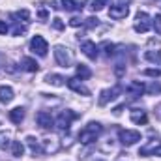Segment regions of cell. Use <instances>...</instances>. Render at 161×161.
Returning a JSON list of instances; mask_svg holds the SVG:
<instances>
[{"label":"cell","mask_w":161,"mask_h":161,"mask_svg":"<svg viewBox=\"0 0 161 161\" xmlns=\"http://www.w3.org/2000/svg\"><path fill=\"white\" fill-rule=\"evenodd\" d=\"M101 131H103V127H101L99 122H90V124H86V125L79 131L80 144H92L94 141H97V137L101 135Z\"/></svg>","instance_id":"6da1fadb"},{"label":"cell","mask_w":161,"mask_h":161,"mask_svg":"<svg viewBox=\"0 0 161 161\" xmlns=\"http://www.w3.org/2000/svg\"><path fill=\"white\" fill-rule=\"evenodd\" d=\"M75 118H79V114L73 113V111H69V109H66V111H62V113L58 114V118L54 120V125H56L60 131H68L69 125H71V122L75 120Z\"/></svg>","instance_id":"7a4b0ae2"},{"label":"cell","mask_w":161,"mask_h":161,"mask_svg":"<svg viewBox=\"0 0 161 161\" xmlns=\"http://www.w3.org/2000/svg\"><path fill=\"white\" fill-rule=\"evenodd\" d=\"M118 137H120V142L124 146H133V144H137L141 141V133L133 131V129H120Z\"/></svg>","instance_id":"3957f363"},{"label":"cell","mask_w":161,"mask_h":161,"mask_svg":"<svg viewBox=\"0 0 161 161\" xmlns=\"http://www.w3.org/2000/svg\"><path fill=\"white\" fill-rule=\"evenodd\" d=\"M30 51H32L34 54H38V56H47L49 45H47L45 38H41V36H34V38L30 40Z\"/></svg>","instance_id":"277c9868"},{"label":"cell","mask_w":161,"mask_h":161,"mask_svg":"<svg viewBox=\"0 0 161 161\" xmlns=\"http://www.w3.org/2000/svg\"><path fill=\"white\" fill-rule=\"evenodd\" d=\"M139 156H161V139H154L139 150Z\"/></svg>","instance_id":"5b68a950"},{"label":"cell","mask_w":161,"mask_h":161,"mask_svg":"<svg viewBox=\"0 0 161 161\" xmlns=\"http://www.w3.org/2000/svg\"><path fill=\"white\" fill-rule=\"evenodd\" d=\"M150 17H148V13L146 11H139V15H137V19H135V25H133V28H135V32H141V34H144V32H148L150 30Z\"/></svg>","instance_id":"8992f818"},{"label":"cell","mask_w":161,"mask_h":161,"mask_svg":"<svg viewBox=\"0 0 161 161\" xmlns=\"http://www.w3.org/2000/svg\"><path fill=\"white\" fill-rule=\"evenodd\" d=\"M54 58H56V62H58L62 68H69V66H71V54H69L68 49L62 47V45H56V47H54Z\"/></svg>","instance_id":"52a82bcc"},{"label":"cell","mask_w":161,"mask_h":161,"mask_svg":"<svg viewBox=\"0 0 161 161\" xmlns=\"http://www.w3.org/2000/svg\"><path fill=\"white\" fill-rule=\"evenodd\" d=\"M120 94V86H113V88H109V90H103L101 94H99V99H97V103L101 105V107H105L109 101H113L116 96Z\"/></svg>","instance_id":"ba28073f"},{"label":"cell","mask_w":161,"mask_h":161,"mask_svg":"<svg viewBox=\"0 0 161 161\" xmlns=\"http://www.w3.org/2000/svg\"><path fill=\"white\" fill-rule=\"evenodd\" d=\"M80 51H82L90 60H96V58H97V54H99V49L96 47V43H94V41H82V43H80Z\"/></svg>","instance_id":"9c48e42d"},{"label":"cell","mask_w":161,"mask_h":161,"mask_svg":"<svg viewBox=\"0 0 161 161\" xmlns=\"http://www.w3.org/2000/svg\"><path fill=\"white\" fill-rule=\"evenodd\" d=\"M66 84L73 90V92H77V94H82V96H90V90L82 84L79 80V77H71V79H68L66 80Z\"/></svg>","instance_id":"30bf717a"},{"label":"cell","mask_w":161,"mask_h":161,"mask_svg":"<svg viewBox=\"0 0 161 161\" xmlns=\"http://www.w3.org/2000/svg\"><path fill=\"white\" fill-rule=\"evenodd\" d=\"M146 92V86L142 84V82H139V80H133L129 86H127V94L133 97V99H137V97H141L142 94Z\"/></svg>","instance_id":"8fae6325"},{"label":"cell","mask_w":161,"mask_h":161,"mask_svg":"<svg viewBox=\"0 0 161 161\" xmlns=\"http://www.w3.org/2000/svg\"><path fill=\"white\" fill-rule=\"evenodd\" d=\"M127 13H129V9H127V6H124V4L111 6V9H109V17H111V19H124Z\"/></svg>","instance_id":"7c38bea8"},{"label":"cell","mask_w":161,"mask_h":161,"mask_svg":"<svg viewBox=\"0 0 161 161\" xmlns=\"http://www.w3.org/2000/svg\"><path fill=\"white\" fill-rule=\"evenodd\" d=\"M36 120H38V124H40V125L43 127V129H51V127L54 125V120H53L51 113H45V111H41V113H38Z\"/></svg>","instance_id":"4fadbf2b"},{"label":"cell","mask_w":161,"mask_h":161,"mask_svg":"<svg viewBox=\"0 0 161 161\" xmlns=\"http://www.w3.org/2000/svg\"><path fill=\"white\" fill-rule=\"evenodd\" d=\"M62 8L66 11H80L84 8V0H62Z\"/></svg>","instance_id":"5bb4252c"},{"label":"cell","mask_w":161,"mask_h":161,"mask_svg":"<svg viewBox=\"0 0 161 161\" xmlns=\"http://www.w3.org/2000/svg\"><path fill=\"white\" fill-rule=\"evenodd\" d=\"M129 118H131L133 124H139V125H144V124L148 122L146 113H144V111H141V109H133V111H131V114H129Z\"/></svg>","instance_id":"9a60e30c"},{"label":"cell","mask_w":161,"mask_h":161,"mask_svg":"<svg viewBox=\"0 0 161 161\" xmlns=\"http://www.w3.org/2000/svg\"><path fill=\"white\" fill-rule=\"evenodd\" d=\"M8 116H9V120L13 122V124H17V125H19L21 122L25 120V109H23V107H15V109H11V111H9V114H8Z\"/></svg>","instance_id":"2e32d148"},{"label":"cell","mask_w":161,"mask_h":161,"mask_svg":"<svg viewBox=\"0 0 161 161\" xmlns=\"http://www.w3.org/2000/svg\"><path fill=\"white\" fill-rule=\"evenodd\" d=\"M15 97L11 86H0V103H9Z\"/></svg>","instance_id":"e0dca14e"},{"label":"cell","mask_w":161,"mask_h":161,"mask_svg":"<svg viewBox=\"0 0 161 161\" xmlns=\"http://www.w3.org/2000/svg\"><path fill=\"white\" fill-rule=\"evenodd\" d=\"M9 19H13V23H21V19H23V23H26V21L30 19V11H28V9H19V11L11 13Z\"/></svg>","instance_id":"ac0fdd59"},{"label":"cell","mask_w":161,"mask_h":161,"mask_svg":"<svg viewBox=\"0 0 161 161\" xmlns=\"http://www.w3.org/2000/svg\"><path fill=\"white\" fill-rule=\"evenodd\" d=\"M21 64H23V69H26V71H30V73H34V71L40 69V64H38L34 58H23Z\"/></svg>","instance_id":"d6986e66"},{"label":"cell","mask_w":161,"mask_h":161,"mask_svg":"<svg viewBox=\"0 0 161 161\" xmlns=\"http://www.w3.org/2000/svg\"><path fill=\"white\" fill-rule=\"evenodd\" d=\"M45 82H49V84H53V86H64L66 79H64L62 75H56V73H49V75H45Z\"/></svg>","instance_id":"ffe728a7"},{"label":"cell","mask_w":161,"mask_h":161,"mask_svg":"<svg viewBox=\"0 0 161 161\" xmlns=\"http://www.w3.org/2000/svg\"><path fill=\"white\" fill-rule=\"evenodd\" d=\"M26 144L30 146V150H32V154H34V156H36V154H41V152H43V148L40 146L38 139H34L32 135H30V137H26Z\"/></svg>","instance_id":"44dd1931"},{"label":"cell","mask_w":161,"mask_h":161,"mask_svg":"<svg viewBox=\"0 0 161 161\" xmlns=\"http://www.w3.org/2000/svg\"><path fill=\"white\" fill-rule=\"evenodd\" d=\"M58 142H56V139H47V141H43V152H51V154H54L56 150H58Z\"/></svg>","instance_id":"7402d4cb"},{"label":"cell","mask_w":161,"mask_h":161,"mask_svg":"<svg viewBox=\"0 0 161 161\" xmlns=\"http://www.w3.org/2000/svg\"><path fill=\"white\" fill-rule=\"evenodd\" d=\"M144 58H146V60H150V62H154L156 66H159V64H161V51H146Z\"/></svg>","instance_id":"603a6c76"},{"label":"cell","mask_w":161,"mask_h":161,"mask_svg":"<svg viewBox=\"0 0 161 161\" xmlns=\"http://www.w3.org/2000/svg\"><path fill=\"white\" fill-rule=\"evenodd\" d=\"M90 75H92V71L88 69V66H84V64H79V66H77V77H79L80 80L90 79Z\"/></svg>","instance_id":"cb8c5ba5"},{"label":"cell","mask_w":161,"mask_h":161,"mask_svg":"<svg viewBox=\"0 0 161 161\" xmlns=\"http://www.w3.org/2000/svg\"><path fill=\"white\" fill-rule=\"evenodd\" d=\"M23 152H25V146H23L19 141L11 142V154H13L15 158H21V156H23Z\"/></svg>","instance_id":"d4e9b609"},{"label":"cell","mask_w":161,"mask_h":161,"mask_svg":"<svg viewBox=\"0 0 161 161\" xmlns=\"http://www.w3.org/2000/svg\"><path fill=\"white\" fill-rule=\"evenodd\" d=\"M9 135L6 131H0V150H8L9 148Z\"/></svg>","instance_id":"484cf974"},{"label":"cell","mask_w":161,"mask_h":161,"mask_svg":"<svg viewBox=\"0 0 161 161\" xmlns=\"http://www.w3.org/2000/svg\"><path fill=\"white\" fill-rule=\"evenodd\" d=\"M101 49H103V53H105V56H113V54H114V49H116V47H114L113 43H109V41H105V43L101 45Z\"/></svg>","instance_id":"4316f807"},{"label":"cell","mask_w":161,"mask_h":161,"mask_svg":"<svg viewBox=\"0 0 161 161\" xmlns=\"http://www.w3.org/2000/svg\"><path fill=\"white\" fill-rule=\"evenodd\" d=\"M146 92L156 96V94H161V82H152L150 86H146Z\"/></svg>","instance_id":"83f0119b"},{"label":"cell","mask_w":161,"mask_h":161,"mask_svg":"<svg viewBox=\"0 0 161 161\" xmlns=\"http://www.w3.org/2000/svg\"><path fill=\"white\" fill-rule=\"evenodd\" d=\"M107 2H109V0H92V6H90V8H92L94 11H99V9H103V8L107 6Z\"/></svg>","instance_id":"f1b7e54d"},{"label":"cell","mask_w":161,"mask_h":161,"mask_svg":"<svg viewBox=\"0 0 161 161\" xmlns=\"http://www.w3.org/2000/svg\"><path fill=\"white\" fill-rule=\"evenodd\" d=\"M97 23H99V19H96V17H88L86 21H84V28H96L97 26Z\"/></svg>","instance_id":"f546056e"},{"label":"cell","mask_w":161,"mask_h":161,"mask_svg":"<svg viewBox=\"0 0 161 161\" xmlns=\"http://www.w3.org/2000/svg\"><path fill=\"white\" fill-rule=\"evenodd\" d=\"M25 32H26V25L21 26V23H15V26H13V36H21V34H25Z\"/></svg>","instance_id":"4dcf8cb0"},{"label":"cell","mask_w":161,"mask_h":161,"mask_svg":"<svg viewBox=\"0 0 161 161\" xmlns=\"http://www.w3.org/2000/svg\"><path fill=\"white\" fill-rule=\"evenodd\" d=\"M53 28H54V30H64V21H62L60 17H54V19H53Z\"/></svg>","instance_id":"1f68e13d"},{"label":"cell","mask_w":161,"mask_h":161,"mask_svg":"<svg viewBox=\"0 0 161 161\" xmlns=\"http://www.w3.org/2000/svg\"><path fill=\"white\" fill-rule=\"evenodd\" d=\"M154 30H156V34L161 36V15H156L154 17Z\"/></svg>","instance_id":"d6a6232c"},{"label":"cell","mask_w":161,"mask_h":161,"mask_svg":"<svg viewBox=\"0 0 161 161\" xmlns=\"http://www.w3.org/2000/svg\"><path fill=\"white\" fill-rule=\"evenodd\" d=\"M144 75H148V77H161V69H144Z\"/></svg>","instance_id":"836d02e7"},{"label":"cell","mask_w":161,"mask_h":161,"mask_svg":"<svg viewBox=\"0 0 161 161\" xmlns=\"http://www.w3.org/2000/svg\"><path fill=\"white\" fill-rule=\"evenodd\" d=\"M69 25H71V26H82L84 21H82L80 17H71V19H69Z\"/></svg>","instance_id":"e575fe53"},{"label":"cell","mask_w":161,"mask_h":161,"mask_svg":"<svg viewBox=\"0 0 161 161\" xmlns=\"http://www.w3.org/2000/svg\"><path fill=\"white\" fill-rule=\"evenodd\" d=\"M8 30H9V28H8V25H6L4 21H0V36H6V34H8Z\"/></svg>","instance_id":"d590c367"},{"label":"cell","mask_w":161,"mask_h":161,"mask_svg":"<svg viewBox=\"0 0 161 161\" xmlns=\"http://www.w3.org/2000/svg\"><path fill=\"white\" fill-rule=\"evenodd\" d=\"M38 17L41 19V23H45V21H47V11H45V9H41L40 13H38Z\"/></svg>","instance_id":"8d00e7d4"},{"label":"cell","mask_w":161,"mask_h":161,"mask_svg":"<svg viewBox=\"0 0 161 161\" xmlns=\"http://www.w3.org/2000/svg\"><path fill=\"white\" fill-rule=\"evenodd\" d=\"M122 109H124V105H120V107H116V109H114L113 113H114V114H120V113H122Z\"/></svg>","instance_id":"74e56055"},{"label":"cell","mask_w":161,"mask_h":161,"mask_svg":"<svg viewBox=\"0 0 161 161\" xmlns=\"http://www.w3.org/2000/svg\"><path fill=\"white\" fill-rule=\"evenodd\" d=\"M51 8H53V9H60V6H58V2H51Z\"/></svg>","instance_id":"f35d334b"},{"label":"cell","mask_w":161,"mask_h":161,"mask_svg":"<svg viewBox=\"0 0 161 161\" xmlns=\"http://www.w3.org/2000/svg\"><path fill=\"white\" fill-rule=\"evenodd\" d=\"M156 114H158V116L161 118V103L158 105V107H156Z\"/></svg>","instance_id":"ab89813d"},{"label":"cell","mask_w":161,"mask_h":161,"mask_svg":"<svg viewBox=\"0 0 161 161\" xmlns=\"http://www.w3.org/2000/svg\"><path fill=\"white\" fill-rule=\"evenodd\" d=\"M4 62H6V58H4V54H2V53H0V68H2V66H4Z\"/></svg>","instance_id":"60d3db41"}]
</instances>
